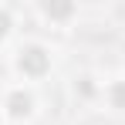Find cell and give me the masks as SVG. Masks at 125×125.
Listing matches in <instances>:
<instances>
[{"mask_svg": "<svg viewBox=\"0 0 125 125\" xmlns=\"http://www.w3.org/2000/svg\"><path fill=\"white\" fill-rule=\"evenodd\" d=\"M10 68L17 74V84H41L51 71H54V51L41 41H24L14 47L10 54Z\"/></svg>", "mask_w": 125, "mask_h": 125, "instance_id": "obj_1", "label": "cell"}, {"mask_svg": "<svg viewBox=\"0 0 125 125\" xmlns=\"http://www.w3.org/2000/svg\"><path fill=\"white\" fill-rule=\"evenodd\" d=\"M0 112L10 125H24L37 115V91L31 84H10L0 98Z\"/></svg>", "mask_w": 125, "mask_h": 125, "instance_id": "obj_2", "label": "cell"}, {"mask_svg": "<svg viewBox=\"0 0 125 125\" xmlns=\"http://www.w3.org/2000/svg\"><path fill=\"white\" fill-rule=\"evenodd\" d=\"M102 98H105V105H108L112 112L125 115V74H118V78H108V81L102 84Z\"/></svg>", "mask_w": 125, "mask_h": 125, "instance_id": "obj_3", "label": "cell"}, {"mask_svg": "<svg viewBox=\"0 0 125 125\" xmlns=\"http://www.w3.org/2000/svg\"><path fill=\"white\" fill-rule=\"evenodd\" d=\"M34 10L41 14L44 21H51V24H68L71 17H78V7L74 3H37Z\"/></svg>", "mask_w": 125, "mask_h": 125, "instance_id": "obj_4", "label": "cell"}, {"mask_svg": "<svg viewBox=\"0 0 125 125\" xmlns=\"http://www.w3.org/2000/svg\"><path fill=\"white\" fill-rule=\"evenodd\" d=\"M14 27H17V21H14V10L7 7V3H0V47L14 37Z\"/></svg>", "mask_w": 125, "mask_h": 125, "instance_id": "obj_5", "label": "cell"}]
</instances>
